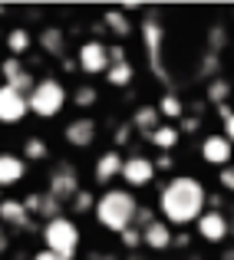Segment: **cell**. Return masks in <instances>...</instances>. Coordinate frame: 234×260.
I'll list each match as a JSON object with an SVG mask.
<instances>
[{"instance_id":"cell-43","label":"cell","mask_w":234,"mask_h":260,"mask_svg":"<svg viewBox=\"0 0 234 260\" xmlns=\"http://www.w3.org/2000/svg\"><path fill=\"white\" fill-rule=\"evenodd\" d=\"M63 70L66 73H76V59H73V56H63Z\"/></svg>"},{"instance_id":"cell-5","label":"cell","mask_w":234,"mask_h":260,"mask_svg":"<svg viewBox=\"0 0 234 260\" xmlns=\"http://www.w3.org/2000/svg\"><path fill=\"white\" fill-rule=\"evenodd\" d=\"M139 37L142 43H145V56H149V70H152V76L158 83H171V73L165 70L162 63V46H165V26H162V17H155L152 10L142 17L139 23Z\"/></svg>"},{"instance_id":"cell-7","label":"cell","mask_w":234,"mask_h":260,"mask_svg":"<svg viewBox=\"0 0 234 260\" xmlns=\"http://www.w3.org/2000/svg\"><path fill=\"white\" fill-rule=\"evenodd\" d=\"M119 178L126 181V191H142V188H149V184L155 181V165H152V158L149 155H142V152H129V155H122V172Z\"/></svg>"},{"instance_id":"cell-36","label":"cell","mask_w":234,"mask_h":260,"mask_svg":"<svg viewBox=\"0 0 234 260\" xmlns=\"http://www.w3.org/2000/svg\"><path fill=\"white\" fill-rule=\"evenodd\" d=\"M218 184H221L224 194H231V191H234V168H231V165L218 168Z\"/></svg>"},{"instance_id":"cell-25","label":"cell","mask_w":234,"mask_h":260,"mask_svg":"<svg viewBox=\"0 0 234 260\" xmlns=\"http://www.w3.org/2000/svg\"><path fill=\"white\" fill-rule=\"evenodd\" d=\"M20 158L23 161H46L50 158V142L43 135H26L23 148H20Z\"/></svg>"},{"instance_id":"cell-30","label":"cell","mask_w":234,"mask_h":260,"mask_svg":"<svg viewBox=\"0 0 234 260\" xmlns=\"http://www.w3.org/2000/svg\"><path fill=\"white\" fill-rule=\"evenodd\" d=\"M224 43H228V33H224V23H215V26L208 30V53H215V56H218V53L224 50Z\"/></svg>"},{"instance_id":"cell-19","label":"cell","mask_w":234,"mask_h":260,"mask_svg":"<svg viewBox=\"0 0 234 260\" xmlns=\"http://www.w3.org/2000/svg\"><path fill=\"white\" fill-rule=\"evenodd\" d=\"M26 178V161L17 152H0V188H17Z\"/></svg>"},{"instance_id":"cell-40","label":"cell","mask_w":234,"mask_h":260,"mask_svg":"<svg viewBox=\"0 0 234 260\" xmlns=\"http://www.w3.org/2000/svg\"><path fill=\"white\" fill-rule=\"evenodd\" d=\"M171 247H178V250H188V247H191V237H188V231H182V234H171Z\"/></svg>"},{"instance_id":"cell-8","label":"cell","mask_w":234,"mask_h":260,"mask_svg":"<svg viewBox=\"0 0 234 260\" xmlns=\"http://www.w3.org/2000/svg\"><path fill=\"white\" fill-rule=\"evenodd\" d=\"M195 231L198 237H201L204 244H211V247H221V244H228L231 237V217L228 211H201V217L195 221Z\"/></svg>"},{"instance_id":"cell-26","label":"cell","mask_w":234,"mask_h":260,"mask_svg":"<svg viewBox=\"0 0 234 260\" xmlns=\"http://www.w3.org/2000/svg\"><path fill=\"white\" fill-rule=\"evenodd\" d=\"M102 76H106V86L126 89V86H132V79H135V66L129 63V59H126V63H112Z\"/></svg>"},{"instance_id":"cell-28","label":"cell","mask_w":234,"mask_h":260,"mask_svg":"<svg viewBox=\"0 0 234 260\" xmlns=\"http://www.w3.org/2000/svg\"><path fill=\"white\" fill-rule=\"evenodd\" d=\"M70 102L76 109H93L96 102H99V89H96L93 83H76V89L70 92Z\"/></svg>"},{"instance_id":"cell-44","label":"cell","mask_w":234,"mask_h":260,"mask_svg":"<svg viewBox=\"0 0 234 260\" xmlns=\"http://www.w3.org/2000/svg\"><path fill=\"white\" fill-rule=\"evenodd\" d=\"M93 260H119V257H115V254H109V250H106V254H96Z\"/></svg>"},{"instance_id":"cell-33","label":"cell","mask_w":234,"mask_h":260,"mask_svg":"<svg viewBox=\"0 0 234 260\" xmlns=\"http://www.w3.org/2000/svg\"><path fill=\"white\" fill-rule=\"evenodd\" d=\"M155 217H158V214H155V208H149V204H139V208H135V217H132V228H139V231H142V228H149Z\"/></svg>"},{"instance_id":"cell-10","label":"cell","mask_w":234,"mask_h":260,"mask_svg":"<svg viewBox=\"0 0 234 260\" xmlns=\"http://www.w3.org/2000/svg\"><path fill=\"white\" fill-rule=\"evenodd\" d=\"M0 79H4V86L17 89L20 95H26L33 89V70L26 66V59H17V56H7L4 63H0Z\"/></svg>"},{"instance_id":"cell-14","label":"cell","mask_w":234,"mask_h":260,"mask_svg":"<svg viewBox=\"0 0 234 260\" xmlns=\"http://www.w3.org/2000/svg\"><path fill=\"white\" fill-rule=\"evenodd\" d=\"M26 95H20L17 89L0 83V125H17L26 119Z\"/></svg>"},{"instance_id":"cell-27","label":"cell","mask_w":234,"mask_h":260,"mask_svg":"<svg viewBox=\"0 0 234 260\" xmlns=\"http://www.w3.org/2000/svg\"><path fill=\"white\" fill-rule=\"evenodd\" d=\"M204 95H208V102L211 106H228V99H231V83L224 76H215V79H208V89H204Z\"/></svg>"},{"instance_id":"cell-22","label":"cell","mask_w":234,"mask_h":260,"mask_svg":"<svg viewBox=\"0 0 234 260\" xmlns=\"http://www.w3.org/2000/svg\"><path fill=\"white\" fill-rule=\"evenodd\" d=\"M155 112H158V119H168L171 125H175V122L182 119L185 112H188V106L182 102V95H178V92H171V89H168V92H162V95H158Z\"/></svg>"},{"instance_id":"cell-13","label":"cell","mask_w":234,"mask_h":260,"mask_svg":"<svg viewBox=\"0 0 234 260\" xmlns=\"http://www.w3.org/2000/svg\"><path fill=\"white\" fill-rule=\"evenodd\" d=\"M198 155H201V161L208 168H224V165H231V142L224 139V135H218V132H208L201 139Z\"/></svg>"},{"instance_id":"cell-38","label":"cell","mask_w":234,"mask_h":260,"mask_svg":"<svg viewBox=\"0 0 234 260\" xmlns=\"http://www.w3.org/2000/svg\"><path fill=\"white\" fill-rule=\"evenodd\" d=\"M129 135H132V128H129V122H122V125L115 128V135H112L115 148H119V145H126V142H129Z\"/></svg>"},{"instance_id":"cell-39","label":"cell","mask_w":234,"mask_h":260,"mask_svg":"<svg viewBox=\"0 0 234 260\" xmlns=\"http://www.w3.org/2000/svg\"><path fill=\"white\" fill-rule=\"evenodd\" d=\"M152 165H155V175L158 172H171V168H175V158H171V155H158V161L152 158Z\"/></svg>"},{"instance_id":"cell-23","label":"cell","mask_w":234,"mask_h":260,"mask_svg":"<svg viewBox=\"0 0 234 260\" xmlns=\"http://www.w3.org/2000/svg\"><path fill=\"white\" fill-rule=\"evenodd\" d=\"M4 43H7V53H10V56L23 59L26 53L33 50V33H30V26H10V33L4 37Z\"/></svg>"},{"instance_id":"cell-3","label":"cell","mask_w":234,"mask_h":260,"mask_svg":"<svg viewBox=\"0 0 234 260\" xmlns=\"http://www.w3.org/2000/svg\"><path fill=\"white\" fill-rule=\"evenodd\" d=\"M66 106H70V89H66L63 79H56V76L37 79L33 89L26 92V112L37 115V119H56Z\"/></svg>"},{"instance_id":"cell-17","label":"cell","mask_w":234,"mask_h":260,"mask_svg":"<svg viewBox=\"0 0 234 260\" xmlns=\"http://www.w3.org/2000/svg\"><path fill=\"white\" fill-rule=\"evenodd\" d=\"M171 234H175V231H171L162 217H155L149 228H142V247L152 250V254H165V250H171Z\"/></svg>"},{"instance_id":"cell-20","label":"cell","mask_w":234,"mask_h":260,"mask_svg":"<svg viewBox=\"0 0 234 260\" xmlns=\"http://www.w3.org/2000/svg\"><path fill=\"white\" fill-rule=\"evenodd\" d=\"M99 30H106L109 37H115V40L132 37V20H129V10H126V7H112V10H106V13H102V26H99Z\"/></svg>"},{"instance_id":"cell-42","label":"cell","mask_w":234,"mask_h":260,"mask_svg":"<svg viewBox=\"0 0 234 260\" xmlns=\"http://www.w3.org/2000/svg\"><path fill=\"white\" fill-rule=\"evenodd\" d=\"M30 260H63V257H56V254H50V250H37Z\"/></svg>"},{"instance_id":"cell-15","label":"cell","mask_w":234,"mask_h":260,"mask_svg":"<svg viewBox=\"0 0 234 260\" xmlns=\"http://www.w3.org/2000/svg\"><path fill=\"white\" fill-rule=\"evenodd\" d=\"M0 228L10 234V231H30L33 221L23 211L20 198H0Z\"/></svg>"},{"instance_id":"cell-35","label":"cell","mask_w":234,"mask_h":260,"mask_svg":"<svg viewBox=\"0 0 234 260\" xmlns=\"http://www.w3.org/2000/svg\"><path fill=\"white\" fill-rule=\"evenodd\" d=\"M198 125H201V119H198V115H188V112H185L182 119H178V125H175V128H178V135H182V132H185V135H191V132H198Z\"/></svg>"},{"instance_id":"cell-29","label":"cell","mask_w":234,"mask_h":260,"mask_svg":"<svg viewBox=\"0 0 234 260\" xmlns=\"http://www.w3.org/2000/svg\"><path fill=\"white\" fill-rule=\"evenodd\" d=\"M93 204H96V191L86 188V184L70 198V211L73 214H93Z\"/></svg>"},{"instance_id":"cell-41","label":"cell","mask_w":234,"mask_h":260,"mask_svg":"<svg viewBox=\"0 0 234 260\" xmlns=\"http://www.w3.org/2000/svg\"><path fill=\"white\" fill-rule=\"evenodd\" d=\"M7 250H10V234L0 228V254H7Z\"/></svg>"},{"instance_id":"cell-34","label":"cell","mask_w":234,"mask_h":260,"mask_svg":"<svg viewBox=\"0 0 234 260\" xmlns=\"http://www.w3.org/2000/svg\"><path fill=\"white\" fill-rule=\"evenodd\" d=\"M221 56H215V53H204V59H201V76L204 79H215V76H221Z\"/></svg>"},{"instance_id":"cell-18","label":"cell","mask_w":234,"mask_h":260,"mask_svg":"<svg viewBox=\"0 0 234 260\" xmlns=\"http://www.w3.org/2000/svg\"><path fill=\"white\" fill-rule=\"evenodd\" d=\"M33 43H40V50H43L46 56H53V59L66 56V30H63V26L46 23L43 30H40V37H33Z\"/></svg>"},{"instance_id":"cell-1","label":"cell","mask_w":234,"mask_h":260,"mask_svg":"<svg viewBox=\"0 0 234 260\" xmlns=\"http://www.w3.org/2000/svg\"><path fill=\"white\" fill-rule=\"evenodd\" d=\"M208 191L195 175H171L158 191V217L168 228H188L201 217Z\"/></svg>"},{"instance_id":"cell-6","label":"cell","mask_w":234,"mask_h":260,"mask_svg":"<svg viewBox=\"0 0 234 260\" xmlns=\"http://www.w3.org/2000/svg\"><path fill=\"white\" fill-rule=\"evenodd\" d=\"M79 188H82V175H79V168L73 165V161H66V158L53 161L50 175H46V194L56 198L60 204H70V198L76 194Z\"/></svg>"},{"instance_id":"cell-11","label":"cell","mask_w":234,"mask_h":260,"mask_svg":"<svg viewBox=\"0 0 234 260\" xmlns=\"http://www.w3.org/2000/svg\"><path fill=\"white\" fill-rule=\"evenodd\" d=\"M63 139L70 148H93L96 139H99V125H96V119H89V115H76L73 122H66L63 128Z\"/></svg>"},{"instance_id":"cell-12","label":"cell","mask_w":234,"mask_h":260,"mask_svg":"<svg viewBox=\"0 0 234 260\" xmlns=\"http://www.w3.org/2000/svg\"><path fill=\"white\" fill-rule=\"evenodd\" d=\"M20 204H23V211L30 214V221L33 217H40V221H53V217H63V211H66V204H60L56 198H50L46 191H30L26 198H20Z\"/></svg>"},{"instance_id":"cell-32","label":"cell","mask_w":234,"mask_h":260,"mask_svg":"<svg viewBox=\"0 0 234 260\" xmlns=\"http://www.w3.org/2000/svg\"><path fill=\"white\" fill-rule=\"evenodd\" d=\"M218 119H221V132H218V135H224V139L231 142V135H234V115H231V102H228V106H218Z\"/></svg>"},{"instance_id":"cell-24","label":"cell","mask_w":234,"mask_h":260,"mask_svg":"<svg viewBox=\"0 0 234 260\" xmlns=\"http://www.w3.org/2000/svg\"><path fill=\"white\" fill-rule=\"evenodd\" d=\"M149 142H152V145H155L162 155H171V148L182 142V135H178V128L171 125V122H162V125H158L155 132L149 135Z\"/></svg>"},{"instance_id":"cell-37","label":"cell","mask_w":234,"mask_h":260,"mask_svg":"<svg viewBox=\"0 0 234 260\" xmlns=\"http://www.w3.org/2000/svg\"><path fill=\"white\" fill-rule=\"evenodd\" d=\"M106 56H109V66H112V63H126V46H122V43H112V46H109L106 43Z\"/></svg>"},{"instance_id":"cell-45","label":"cell","mask_w":234,"mask_h":260,"mask_svg":"<svg viewBox=\"0 0 234 260\" xmlns=\"http://www.w3.org/2000/svg\"><path fill=\"white\" fill-rule=\"evenodd\" d=\"M155 260H162V257H155Z\"/></svg>"},{"instance_id":"cell-9","label":"cell","mask_w":234,"mask_h":260,"mask_svg":"<svg viewBox=\"0 0 234 260\" xmlns=\"http://www.w3.org/2000/svg\"><path fill=\"white\" fill-rule=\"evenodd\" d=\"M73 59H76V70L86 73V76H102V73L109 70V56H106V43L102 40H82L79 50L73 53Z\"/></svg>"},{"instance_id":"cell-16","label":"cell","mask_w":234,"mask_h":260,"mask_svg":"<svg viewBox=\"0 0 234 260\" xmlns=\"http://www.w3.org/2000/svg\"><path fill=\"white\" fill-rule=\"evenodd\" d=\"M119 172H122V152L119 148H106L93 165V181L106 188V184H112L119 178Z\"/></svg>"},{"instance_id":"cell-4","label":"cell","mask_w":234,"mask_h":260,"mask_svg":"<svg viewBox=\"0 0 234 260\" xmlns=\"http://www.w3.org/2000/svg\"><path fill=\"white\" fill-rule=\"evenodd\" d=\"M40 237H43V250L63 257V260H73L79 254V244H82V231L73 217H53L40 228Z\"/></svg>"},{"instance_id":"cell-21","label":"cell","mask_w":234,"mask_h":260,"mask_svg":"<svg viewBox=\"0 0 234 260\" xmlns=\"http://www.w3.org/2000/svg\"><path fill=\"white\" fill-rule=\"evenodd\" d=\"M158 125H162V119H158L155 106H139V109L132 112V119H129V128H132V132H139L142 139H149V135H152Z\"/></svg>"},{"instance_id":"cell-31","label":"cell","mask_w":234,"mask_h":260,"mask_svg":"<svg viewBox=\"0 0 234 260\" xmlns=\"http://www.w3.org/2000/svg\"><path fill=\"white\" fill-rule=\"evenodd\" d=\"M119 244L129 250V254H132V250H139V247H142V231H139V228H126V231L119 234Z\"/></svg>"},{"instance_id":"cell-2","label":"cell","mask_w":234,"mask_h":260,"mask_svg":"<svg viewBox=\"0 0 234 260\" xmlns=\"http://www.w3.org/2000/svg\"><path fill=\"white\" fill-rule=\"evenodd\" d=\"M135 208H139V198L126 188H102L96 194L93 204V217L102 231H112V234H122L126 228H132Z\"/></svg>"}]
</instances>
